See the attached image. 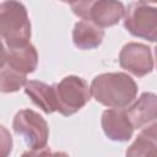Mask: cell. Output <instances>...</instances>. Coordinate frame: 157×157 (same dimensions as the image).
<instances>
[{"mask_svg":"<svg viewBox=\"0 0 157 157\" xmlns=\"http://www.w3.org/2000/svg\"><path fill=\"white\" fill-rule=\"evenodd\" d=\"M97 102L109 108H124L130 104L137 92L135 81L123 72H108L97 76L90 88Z\"/></svg>","mask_w":157,"mask_h":157,"instance_id":"cell-1","label":"cell"},{"mask_svg":"<svg viewBox=\"0 0 157 157\" xmlns=\"http://www.w3.org/2000/svg\"><path fill=\"white\" fill-rule=\"evenodd\" d=\"M0 37L9 47L28 43L31 23L26 7L21 2L9 0L0 5Z\"/></svg>","mask_w":157,"mask_h":157,"instance_id":"cell-2","label":"cell"},{"mask_svg":"<svg viewBox=\"0 0 157 157\" xmlns=\"http://www.w3.org/2000/svg\"><path fill=\"white\" fill-rule=\"evenodd\" d=\"M56 110L63 115H71L80 110L90 101V88L87 82L77 76H67L58 85H54Z\"/></svg>","mask_w":157,"mask_h":157,"instance_id":"cell-3","label":"cell"},{"mask_svg":"<svg viewBox=\"0 0 157 157\" xmlns=\"http://www.w3.org/2000/svg\"><path fill=\"white\" fill-rule=\"evenodd\" d=\"M12 128L15 132L23 139L26 145L33 150L27 153H33L45 147L49 130L47 121L38 113L31 109L20 110L13 118Z\"/></svg>","mask_w":157,"mask_h":157,"instance_id":"cell-4","label":"cell"},{"mask_svg":"<svg viewBox=\"0 0 157 157\" xmlns=\"http://www.w3.org/2000/svg\"><path fill=\"white\" fill-rule=\"evenodd\" d=\"M124 26L132 36L153 42L157 32V11L144 4H131L125 12Z\"/></svg>","mask_w":157,"mask_h":157,"instance_id":"cell-5","label":"cell"},{"mask_svg":"<svg viewBox=\"0 0 157 157\" xmlns=\"http://www.w3.org/2000/svg\"><path fill=\"white\" fill-rule=\"evenodd\" d=\"M120 66L136 76H144L153 67L152 54L148 47L137 43L126 44L119 55Z\"/></svg>","mask_w":157,"mask_h":157,"instance_id":"cell-6","label":"cell"},{"mask_svg":"<svg viewBox=\"0 0 157 157\" xmlns=\"http://www.w3.org/2000/svg\"><path fill=\"white\" fill-rule=\"evenodd\" d=\"M102 128L104 134L114 141H128L134 130L126 112L118 108L108 109L103 113Z\"/></svg>","mask_w":157,"mask_h":157,"instance_id":"cell-7","label":"cell"},{"mask_svg":"<svg viewBox=\"0 0 157 157\" xmlns=\"http://www.w3.org/2000/svg\"><path fill=\"white\" fill-rule=\"evenodd\" d=\"M124 5L118 0H97L88 13L87 21L103 28L115 25L124 15Z\"/></svg>","mask_w":157,"mask_h":157,"instance_id":"cell-8","label":"cell"},{"mask_svg":"<svg viewBox=\"0 0 157 157\" xmlns=\"http://www.w3.org/2000/svg\"><path fill=\"white\" fill-rule=\"evenodd\" d=\"M37 60L38 55L34 47L26 43L23 45L9 47V50L6 52L5 63L16 71L26 75L36 69Z\"/></svg>","mask_w":157,"mask_h":157,"instance_id":"cell-9","label":"cell"},{"mask_svg":"<svg viewBox=\"0 0 157 157\" xmlns=\"http://www.w3.org/2000/svg\"><path fill=\"white\" fill-rule=\"evenodd\" d=\"M156 107V96L153 93H144L139 101L126 110L132 128H142L150 121H155Z\"/></svg>","mask_w":157,"mask_h":157,"instance_id":"cell-10","label":"cell"},{"mask_svg":"<svg viewBox=\"0 0 157 157\" xmlns=\"http://www.w3.org/2000/svg\"><path fill=\"white\" fill-rule=\"evenodd\" d=\"M104 31L87 20L77 22L72 32L74 44L80 49H93L98 47L102 43Z\"/></svg>","mask_w":157,"mask_h":157,"instance_id":"cell-11","label":"cell"},{"mask_svg":"<svg viewBox=\"0 0 157 157\" xmlns=\"http://www.w3.org/2000/svg\"><path fill=\"white\" fill-rule=\"evenodd\" d=\"M25 91L32 102L45 113H53L56 110L54 86L39 81H28L25 83Z\"/></svg>","mask_w":157,"mask_h":157,"instance_id":"cell-12","label":"cell"},{"mask_svg":"<svg viewBox=\"0 0 157 157\" xmlns=\"http://www.w3.org/2000/svg\"><path fill=\"white\" fill-rule=\"evenodd\" d=\"M156 124L140 132L135 142L126 151L128 156H156Z\"/></svg>","mask_w":157,"mask_h":157,"instance_id":"cell-13","label":"cell"},{"mask_svg":"<svg viewBox=\"0 0 157 157\" xmlns=\"http://www.w3.org/2000/svg\"><path fill=\"white\" fill-rule=\"evenodd\" d=\"M26 83V75L16 71L6 63L0 66V92L9 93L20 90Z\"/></svg>","mask_w":157,"mask_h":157,"instance_id":"cell-14","label":"cell"},{"mask_svg":"<svg viewBox=\"0 0 157 157\" xmlns=\"http://www.w3.org/2000/svg\"><path fill=\"white\" fill-rule=\"evenodd\" d=\"M96 1L97 0H72L70 4H71V9L75 15H77L82 20H87L90 10Z\"/></svg>","mask_w":157,"mask_h":157,"instance_id":"cell-15","label":"cell"},{"mask_svg":"<svg viewBox=\"0 0 157 157\" xmlns=\"http://www.w3.org/2000/svg\"><path fill=\"white\" fill-rule=\"evenodd\" d=\"M12 139L6 128L0 125V156H7L11 152Z\"/></svg>","mask_w":157,"mask_h":157,"instance_id":"cell-16","label":"cell"},{"mask_svg":"<svg viewBox=\"0 0 157 157\" xmlns=\"http://www.w3.org/2000/svg\"><path fill=\"white\" fill-rule=\"evenodd\" d=\"M5 60H6V50L4 48V44L1 42V37H0V66L2 64H5Z\"/></svg>","mask_w":157,"mask_h":157,"instance_id":"cell-17","label":"cell"},{"mask_svg":"<svg viewBox=\"0 0 157 157\" xmlns=\"http://www.w3.org/2000/svg\"><path fill=\"white\" fill-rule=\"evenodd\" d=\"M142 2H156V0H140Z\"/></svg>","mask_w":157,"mask_h":157,"instance_id":"cell-18","label":"cell"},{"mask_svg":"<svg viewBox=\"0 0 157 157\" xmlns=\"http://www.w3.org/2000/svg\"><path fill=\"white\" fill-rule=\"evenodd\" d=\"M61 1H65V2H71L72 0H61Z\"/></svg>","mask_w":157,"mask_h":157,"instance_id":"cell-19","label":"cell"}]
</instances>
